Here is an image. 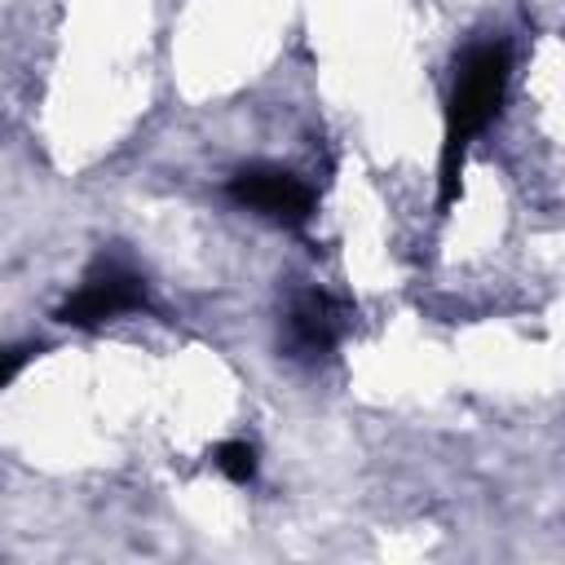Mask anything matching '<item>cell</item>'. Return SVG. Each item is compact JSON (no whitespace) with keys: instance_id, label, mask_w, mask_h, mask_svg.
<instances>
[{"instance_id":"3","label":"cell","mask_w":565,"mask_h":565,"mask_svg":"<svg viewBox=\"0 0 565 565\" xmlns=\"http://www.w3.org/2000/svg\"><path fill=\"white\" fill-rule=\"evenodd\" d=\"M146 305V282L137 269L119 265V260H102L75 296H66V305L57 309V322L66 327H102L119 313H132Z\"/></svg>"},{"instance_id":"5","label":"cell","mask_w":565,"mask_h":565,"mask_svg":"<svg viewBox=\"0 0 565 565\" xmlns=\"http://www.w3.org/2000/svg\"><path fill=\"white\" fill-rule=\"evenodd\" d=\"M212 463H216L230 481H238V486H247V481L256 477V450H252L247 441H221L216 455H212Z\"/></svg>"},{"instance_id":"1","label":"cell","mask_w":565,"mask_h":565,"mask_svg":"<svg viewBox=\"0 0 565 565\" xmlns=\"http://www.w3.org/2000/svg\"><path fill=\"white\" fill-rule=\"evenodd\" d=\"M508 79H512V53L503 40L490 44H472L459 62H455V84L446 97V137H441V207H450L459 199V181H463V159L468 146L494 124L503 97H508Z\"/></svg>"},{"instance_id":"4","label":"cell","mask_w":565,"mask_h":565,"mask_svg":"<svg viewBox=\"0 0 565 565\" xmlns=\"http://www.w3.org/2000/svg\"><path fill=\"white\" fill-rule=\"evenodd\" d=\"M344 335V309L327 291H300L287 305V349L296 358H322Z\"/></svg>"},{"instance_id":"2","label":"cell","mask_w":565,"mask_h":565,"mask_svg":"<svg viewBox=\"0 0 565 565\" xmlns=\"http://www.w3.org/2000/svg\"><path fill=\"white\" fill-rule=\"evenodd\" d=\"M230 199L274 225H287V230H300L309 216H313V190L278 168V163H247L230 177Z\"/></svg>"},{"instance_id":"6","label":"cell","mask_w":565,"mask_h":565,"mask_svg":"<svg viewBox=\"0 0 565 565\" xmlns=\"http://www.w3.org/2000/svg\"><path fill=\"white\" fill-rule=\"evenodd\" d=\"M26 358H31V349H0V388H9V380L26 366Z\"/></svg>"}]
</instances>
